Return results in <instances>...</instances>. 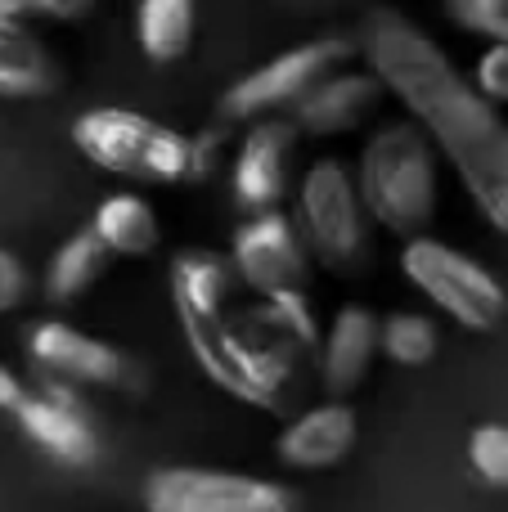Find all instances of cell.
Segmentation results:
<instances>
[{
	"label": "cell",
	"mask_w": 508,
	"mask_h": 512,
	"mask_svg": "<svg viewBox=\"0 0 508 512\" xmlns=\"http://www.w3.org/2000/svg\"><path fill=\"white\" fill-rule=\"evenodd\" d=\"M360 50L387 95L455 167L477 212L508 239V122L500 104H491L446 50L396 9H378L369 18Z\"/></svg>",
	"instance_id": "obj_1"
},
{
	"label": "cell",
	"mask_w": 508,
	"mask_h": 512,
	"mask_svg": "<svg viewBox=\"0 0 508 512\" xmlns=\"http://www.w3.org/2000/svg\"><path fill=\"white\" fill-rule=\"evenodd\" d=\"M203 373L266 414H284L297 400L302 355L320 346V324L302 288L261 292L257 306L225 310L212 328L185 337Z\"/></svg>",
	"instance_id": "obj_2"
},
{
	"label": "cell",
	"mask_w": 508,
	"mask_h": 512,
	"mask_svg": "<svg viewBox=\"0 0 508 512\" xmlns=\"http://www.w3.org/2000/svg\"><path fill=\"white\" fill-rule=\"evenodd\" d=\"M351 176L365 216L396 239L423 234L437 216V153L414 117L369 135Z\"/></svg>",
	"instance_id": "obj_3"
},
{
	"label": "cell",
	"mask_w": 508,
	"mask_h": 512,
	"mask_svg": "<svg viewBox=\"0 0 508 512\" xmlns=\"http://www.w3.org/2000/svg\"><path fill=\"white\" fill-rule=\"evenodd\" d=\"M72 144L99 171L144 185H180L194 176V140L135 108H86L72 122Z\"/></svg>",
	"instance_id": "obj_4"
},
{
	"label": "cell",
	"mask_w": 508,
	"mask_h": 512,
	"mask_svg": "<svg viewBox=\"0 0 508 512\" xmlns=\"http://www.w3.org/2000/svg\"><path fill=\"white\" fill-rule=\"evenodd\" d=\"M401 270L441 315H450L468 333H491L508 315V292L504 283L473 261L468 252L450 248V243L432 239L428 230L410 234L401 248Z\"/></svg>",
	"instance_id": "obj_5"
},
{
	"label": "cell",
	"mask_w": 508,
	"mask_h": 512,
	"mask_svg": "<svg viewBox=\"0 0 508 512\" xmlns=\"http://www.w3.org/2000/svg\"><path fill=\"white\" fill-rule=\"evenodd\" d=\"M297 230L306 239V252L329 274H356L369 261L365 203L356 194V176L338 158L306 167L297 189Z\"/></svg>",
	"instance_id": "obj_6"
},
{
	"label": "cell",
	"mask_w": 508,
	"mask_h": 512,
	"mask_svg": "<svg viewBox=\"0 0 508 512\" xmlns=\"http://www.w3.org/2000/svg\"><path fill=\"white\" fill-rule=\"evenodd\" d=\"M149 512H293L297 490L230 468H158L144 481Z\"/></svg>",
	"instance_id": "obj_7"
},
{
	"label": "cell",
	"mask_w": 508,
	"mask_h": 512,
	"mask_svg": "<svg viewBox=\"0 0 508 512\" xmlns=\"http://www.w3.org/2000/svg\"><path fill=\"white\" fill-rule=\"evenodd\" d=\"M356 45L347 41H306V45H293V50L275 54L270 63L252 68L248 77H239L230 90L221 95L216 113L225 122H252V117H266V113H284L293 108L315 81H324L329 72H338L342 63H351Z\"/></svg>",
	"instance_id": "obj_8"
},
{
	"label": "cell",
	"mask_w": 508,
	"mask_h": 512,
	"mask_svg": "<svg viewBox=\"0 0 508 512\" xmlns=\"http://www.w3.org/2000/svg\"><path fill=\"white\" fill-rule=\"evenodd\" d=\"M230 261L243 288L261 297L275 288H302L311 252H306L302 230L279 207H266V212H248V221L234 230Z\"/></svg>",
	"instance_id": "obj_9"
},
{
	"label": "cell",
	"mask_w": 508,
	"mask_h": 512,
	"mask_svg": "<svg viewBox=\"0 0 508 512\" xmlns=\"http://www.w3.org/2000/svg\"><path fill=\"white\" fill-rule=\"evenodd\" d=\"M297 122L293 117H252L248 135H243L239 153H234V198L243 212H266L279 207L288 194V153L297 144Z\"/></svg>",
	"instance_id": "obj_10"
},
{
	"label": "cell",
	"mask_w": 508,
	"mask_h": 512,
	"mask_svg": "<svg viewBox=\"0 0 508 512\" xmlns=\"http://www.w3.org/2000/svg\"><path fill=\"white\" fill-rule=\"evenodd\" d=\"M383 81L374 68L347 72L342 63L338 72H329L324 81H315L302 99L293 104V122L302 135H347L356 126H365L383 104Z\"/></svg>",
	"instance_id": "obj_11"
},
{
	"label": "cell",
	"mask_w": 508,
	"mask_h": 512,
	"mask_svg": "<svg viewBox=\"0 0 508 512\" xmlns=\"http://www.w3.org/2000/svg\"><path fill=\"white\" fill-rule=\"evenodd\" d=\"M27 355L41 369L59 373L68 382H86V387H117L126 373L117 346L99 342V337L81 333L77 324H63V319H41V324L27 328Z\"/></svg>",
	"instance_id": "obj_12"
},
{
	"label": "cell",
	"mask_w": 508,
	"mask_h": 512,
	"mask_svg": "<svg viewBox=\"0 0 508 512\" xmlns=\"http://www.w3.org/2000/svg\"><path fill=\"white\" fill-rule=\"evenodd\" d=\"M171 306H176V319L185 328V337L212 328L216 319L230 310V297L239 288V274H234V261L221 252L207 248H185L171 256Z\"/></svg>",
	"instance_id": "obj_13"
},
{
	"label": "cell",
	"mask_w": 508,
	"mask_h": 512,
	"mask_svg": "<svg viewBox=\"0 0 508 512\" xmlns=\"http://www.w3.org/2000/svg\"><path fill=\"white\" fill-rule=\"evenodd\" d=\"M360 441V418L351 405H342L338 396L324 400V405H311L293 418V423L279 432L275 454L284 468L297 472H324L338 468Z\"/></svg>",
	"instance_id": "obj_14"
},
{
	"label": "cell",
	"mask_w": 508,
	"mask_h": 512,
	"mask_svg": "<svg viewBox=\"0 0 508 512\" xmlns=\"http://www.w3.org/2000/svg\"><path fill=\"white\" fill-rule=\"evenodd\" d=\"M378 355V319L365 306H342L329 324V337L320 342V387L329 396L347 400L365 387Z\"/></svg>",
	"instance_id": "obj_15"
},
{
	"label": "cell",
	"mask_w": 508,
	"mask_h": 512,
	"mask_svg": "<svg viewBox=\"0 0 508 512\" xmlns=\"http://www.w3.org/2000/svg\"><path fill=\"white\" fill-rule=\"evenodd\" d=\"M18 427H23L27 441H36L45 454H54L59 463H90L99 454V436L86 423L81 409H72L68 396L59 391H27L14 409Z\"/></svg>",
	"instance_id": "obj_16"
},
{
	"label": "cell",
	"mask_w": 508,
	"mask_h": 512,
	"mask_svg": "<svg viewBox=\"0 0 508 512\" xmlns=\"http://www.w3.org/2000/svg\"><path fill=\"white\" fill-rule=\"evenodd\" d=\"M59 86L50 50L27 27V18L0 9V99H36Z\"/></svg>",
	"instance_id": "obj_17"
},
{
	"label": "cell",
	"mask_w": 508,
	"mask_h": 512,
	"mask_svg": "<svg viewBox=\"0 0 508 512\" xmlns=\"http://www.w3.org/2000/svg\"><path fill=\"white\" fill-rule=\"evenodd\" d=\"M90 230L113 256H149L158 248L162 230H158V212L149 198L140 194H113L95 207Z\"/></svg>",
	"instance_id": "obj_18"
},
{
	"label": "cell",
	"mask_w": 508,
	"mask_h": 512,
	"mask_svg": "<svg viewBox=\"0 0 508 512\" xmlns=\"http://www.w3.org/2000/svg\"><path fill=\"white\" fill-rule=\"evenodd\" d=\"M194 0H135V45L149 63H176L194 45Z\"/></svg>",
	"instance_id": "obj_19"
},
{
	"label": "cell",
	"mask_w": 508,
	"mask_h": 512,
	"mask_svg": "<svg viewBox=\"0 0 508 512\" xmlns=\"http://www.w3.org/2000/svg\"><path fill=\"white\" fill-rule=\"evenodd\" d=\"M113 265V252L95 239V230L72 234L68 243H59V252L50 256V270H45V297L54 306H68V301L86 297L99 279Z\"/></svg>",
	"instance_id": "obj_20"
},
{
	"label": "cell",
	"mask_w": 508,
	"mask_h": 512,
	"mask_svg": "<svg viewBox=\"0 0 508 512\" xmlns=\"http://www.w3.org/2000/svg\"><path fill=\"white\" fill-rule=\"evenodd\" d=\"M437 324L428 315H414V310H396V315L378 319V351L387 355L401 369H423V364L437 360Z\"/></svg>",
	"instance_id": "obj_21"
},
{
	"label": "cell",
	"mask_w": 508,
	"mask_h": 512,
	"mask_svg": "<svg viewBox=\"0 0 508 512\" xmlns=\"http://www.w3.org/2000/svg\"><path fill=\"white\" fill-rule=\"evenodd\" d=\"M468 463L473 472L495 490H508V427L504 423H482L468 436Z\"/></svg>",
	"instance_id": "obj_22"
},
{
	"label": "cell",
	"mask_w": 508,
	"mask_h": 512,
	"mask_svg": "<svg viewBox=\"0 0 508 512\" xmlns=\"http://www.w3.org/2000/svg\"><path fill=\"white\" fill-rule=\"evenodd\" d=\"M450 18L486 41H508V0H446Z\"/></svg>",
	"instance_id": "obj_23"
},
{
	"label": "cell",
	"mask_w": 508,
	"mask_h": 512,
	"mask_svg": "<svg viewBox=\"0 0 508 512\" xmlns=\"http://www.w3.org/2000/svg\"><path fill=\"white\" fill-rule=\"evenodd\" d=\"M473 81L491 104H508V41H491V50H482V59L473 63Z\"/></svg>",
	"instance_id": "obj_24"
},
{
	"label": "cell",
	"mask_w": 508,
	"mask_h": 512,
	"mask_svg": "<svg viewBox=\"0 0 508 512\" xmlns=\"http://www.w3.org/2000/svg\"><path fill=\"white\" fill-rule=\"evenodd\" d=\"M0 9L18 18H54V23H72L95 9V0H0Z\"/></svg>",
	"instance_id": "obj_25"
},
{
	"label": "cell",
	"mask_w": 508,
	"mask_h": 512,
	"mask_svg": "<svg viewBox=\"0 0 508 512\" xmlns=\"http://www.w3.org/2000/svg\"><path fill=\"white\" fill-rule=\"evenodd\" d=\"M27 297V270L23 261H18L14 252L0 248V315H9V310H18Z\"/></svg>",
	"instance_id": "obj_26"
},
{
	"label": "cell",
	"mask_w": 508,
	"mask_h": 512,
	"mask_svg": "<svg viewBox=\"0 0 508 512\" xmlns=\"http://www.w3.org/2000/svg\"><path fill=\"white\" fill-rule=\"evenodd\" d=\"M23 396H27V387L18 382V373L0 364V409H5V414H14L18 400H23Z\"/></svg>",
	"instance_id": "obj_27"
}]
</instances>
